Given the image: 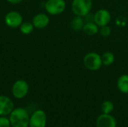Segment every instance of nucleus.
<instances>
[{
  "label": "nucleus",
  "mask_w": 128,
  "mask_h": 127,
  "mask_svg": "<svg viewBox=\"0 0 128 127\" xmlns=\"http://www.w3.org/2000/svg\"><path fill=\"white\" fill-rule=\"evenodd\" d=\"M100 34L104 37H107L110 35L111 34V28L110 27H109L108 25H105V26H102L100 27V29L99 30Z\"/></svg>",
  "instance_id": "nucleus-18"
},
{
  "label": "nucleus",
  "mask_w": 128,
  "mask_h": 127,
  "mask_svg": "<svg viewBox=\"0 0 128 127\" xmlns=\"http://www.w3.org/2000/svg\"><path fill=\"white\" fill-rule=\"evenodd\" d=\"M83 64L88 70L92 71L99 70L103 65L101 56L93 52H88L85 55L83 58Z\"/></svg>",
  "instance_id": "nucleus-3"
},
{
  "label": "nucleus",
  "mask_w": 128,
  "mask_h": 127,
  "mask_svg": "<svg viewBox=\"0 0 128 127\" xmlns=\"http://www.w3.org/2000/svg\"><path fill=\"white\" fill-rule=\"evenodd\" d=\"M28 112L23 108L14 109L10 115V122L12 127H28L29 125Z\"/></svg>",
  "instance_id": "nucleus-1"
},
{
  "label": "nucleus",
  "mask_w": 128,
  "mask_h": 127,
  "mask_svg": "<svg viewBox=\"0 0 128 127\" xmlns=\"http://www.w3.org/2000/svg\"><path fill=\"white\" fill-rule=\"evenodd\" d=\"M32 22L34 28L42 29L46 28L49 25L50 18L47 14L44 13H39L33 16Z\"/></svg>",
  "instance_id": "nucleus-10"
},
{
  "label": "nucleus",
  "mask_w": 128,
  "mask_h": 127,
  "mask_svg": "<svg viewBox=\"0 0 128 127\" xmlns=\"http://www.w3.org/2000/svg\"><path fill=\"white\" fill-rule=\"evenodd\" d=\"M66 7L64 0H47L44 4L45 10L50 15H58L64 12Z\"/></svg>",
  "instance_id": "nucleus-4"
},
{
  "label": "nucleus",
  "mask_w": 128,
  "mask_h": 127,
  "mask_svg": "<svg viewBox=\"0 0 128 127\" xmlns=\"http://www.w3.org/2000/svg\"><path fill=\"white\" fill-rule=\"evenodd\" d=\"M97 127H116L117 123L113 116L110 114H102L96 121Z\"/></svg>",
  "instance_id": "nucleus-9"
},
{
  "label": "nucleus",
  "mask_w": 128,
  "mask_h": 127,
  "mask_svg": "<svg viewBox=\"0 0 128 127\" xmlns=\"http://www.w3.org/2000/svg\"><path fill=\"white\" fill-rule=\"evenodd\" d=\"M111 20V14L106 9H100L94 14V22L99 26L107 25Z\"/></svg>",
  "instance_id": "nucleus-8"
},
{
  "label": "nucleus",
  "mask_w": 128,
  "mask_h": 127,
  "mask_svg": "<svg viewBox=\"0 0 128 127\" xmlns=\"http://www.w3.org/2000/svg\"><path fill=\"white\" fill-rule=\"evenodd\" d=\"M22 16L16 10H11L6 13L4 16V22L5 24L12 28H18L23 22Z\"/></svg>",
  "instance_id": "nucleus-6"
},
{
  "label": "nucleus",
  "mask_w": 128,
  "mask_h": 127,
  "mask_svg": "<svg viewBox=\"0 0 128 127\" xmlns=\"http://www.w3.org/2000/svg\"><path fill=\"white\" fill-rule=\"evenodd\" d=\"M102 64L104 66H110L111 65L115 60L114 54L111 52H106L101 56Z\"/></svg>",
  "instance_id": "nucleus-15"
},
{
  "label": "nucleus",
  "mask_w": 128,
  "mask_h": 127,
  "mask_svg": "<svg viewBox=\"0 0 128 127\" xmlns=\"http://www.w3.org/2000/svg\"><path fill=\"white\" fill-rule=\"evenodd\" d=\"M85 19L82 18V16H76L74 17L70 23V26L72 29L75 31H80V30H82L83 26L85 25Z\"/></svg>",
  "instance_id": "nucleus-14"
},
{
  "label": "nucleus",
  "mask_w": 128,
  "mask_h": 127,
  "mask_svg": "<svg viewBox=\"0 0 128 127\" xmlns=\"http://www.w3.org/2000/svg\"><path fill=\"white\" fill-rule=\"evenodd\" d=\"M7 1L12 4H20V2H22L23 0H7Z\"/></svg>",
  "instance_id": "nucleus-20"
},
{
  "label": "nucleus",
  "mask_w": 128,
  "mask_h": 127,
  "mask_svg": "<svg viewBox=\"0 0 128 127\" xmlns=\"http://www.w3.org/2000/svg\"><path fill=\"white\" fill-rule=\"evenodd\" d=\"M114 109V105L111 101H104L101 105V110L104 114H111Z\"/></svg>",
  "instance_id": "nucleus-17"
},
{
  "label": "nucleus",
  "mask_w": 128,
  "mask_h": 127,
  "mask_svg": "<svg viewBox=\"0 0 128 127\" xmlns=\"http://www.w3.org/2000/svg\"><path fill=\"white\" fill-rule=\"evenodd\" d=\"M10 127V120L4 118V117H1L0 118V127Z\"/></svg>",
  "instance_id": "nucleus-19"
},
{
  "label": "nucleus",
  "mask_w": 128,
  "mask_h": 127,
  "mask_svg": "<svg viewBox=\"0 0 128 127\" xmlns=\"http://www.w3.org/2000/svg\"><path fill=\"white\" fill-rule=\"evenodd\" d=\"M92 4V0H73L71 10L76 16L84 17L90 13Z\"/></svg>",
  "instance_id": "nucleus-2"
},
{
  "label": "nucleus",
  "mask_w": 128,
  "mask_h": 127,
  "mask_svg": "<svg viewBox=\"0 0 128 127\" xmlns=\"http://www.w3.org/2000/svg\"><path fill=\"white\" fill-rule=\"evenodd\" d=\"M28 90V84L22 79H19L14 83L11 88V92L15 98L22 99L27 95Z\"/></svg>",
  "instance_id": "nucleus-5"
},
{
  "label": "nucleus",
  "mask_w": 128,
  "mask_h": 127,
  "mask_svg": "<svg viewBox=\"0 0 128 127\" xmlns=\"http://www.w3.org/2000/svg\"><path fill=\"white\" fill-rule=\"evenodd\" d=\"M46 124V115L43 110L35 111L29 119L30 127H45Z\"/></svg>",
  "instance_id": "nucleus-7"
},
{
  "label": "nucleus",
  "mask_w": 128,
  "mask_h": 127,
  "mask_svg": "<svg viewBox=\"0 0 128 127\" xmlns=\"http://www.w3.org/2000/svg\"><path fill=\"white\" fill-rule=\"evenodd\" d=\"M34 25L32 22H23L20 26V29L22 34H29L34 30Z\"/></svg>",
  "instance_id": "nucleus-16"
},
{
  "label": "nucleus",
  "mask_w": 128,
  "mask_h": 127,
  "mask_svg": "<svg viewBox=\"0 0 128 127\" xmlns=\"http://www.w3.org/2000/svg\"><path fill=\"white\" fill-rule=\"evenodd\" d=\"M82 31L85 34L89 36H92L96 34L99 31V26L94 22H86Z\"/></svg>",
  "instance_id": "nucleus-12"
},
{
  "label": "nucleus",
  "mask_w": 128,
  "mask_h": 127,
  "mask_svg": "<svg viewBox=\"0 0 128 127\" xmlns=\"http://www.w3.org/2000/svg\"><path fill=\"white\" fill-rule=\"evenodd\" d=\"M14 110L13 101L6 96H0V115H7Z\"/></svg>",
  "instance_id": "nucleus-11"
},
{
  "label": "nucleus",
  "mask_w": 128,
  "mask_h": 127,
  "mask_svg": "<svg viewBox=\"0 0 128 127\" xmlns=\"http://www.w3.org/2000/svg\"><path fill=\"white\" fill-rule=\"evenodd\" d=\"M117 86L122 93L128 94V75H122L118 78Z\"/></svg>",
  "instance_id": "nucleus-13"
}]
</instances>
